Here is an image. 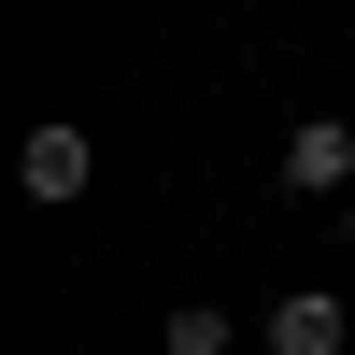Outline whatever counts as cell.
<instances>
[{
  "mask_svg": "<svg viewBox=\"0 0 355 355\" xmlns=\"http://www.w3.org/2000/svg\"><path fill=\"white\" fill-rule=\"evenodd\" d=\"M270 185L284 199H355V114H299L284 157H270Z\"/></svg>",
  "mask_w": 355,
  "mask_h": 355,
  "instance_id": "obj_1",
  "label": "cell"
},
{
  "mask_svg": "<svg viewBox=\"0 0 355 355\" xmlns=\"http://www.w3.org/2000/svg\"><path fill=\"white\" fill-rule=\"evenodd\" d=\"M15 185H28V199H43V214H71V199H85V185H100V142H85V128H71V114H43V128H28V142H15Z\"/></svg>",
  "mask_w": 355,
  "mask_h": 355,
  "instance_id": "obj_2",
  "label": "cell"
},
{
  "mask_svg": "<svg viewBox=\"0 0 355 355\" xmlns=\"http://www.w3.org/2000/svg\"><path fill=\"white\" fill-rule=\"evenodd\" d=\"M256 341H270V355H341V341H355V313L327 299V284H299V299L256 313Z\"/></svg>",
  "mask_w": 355,
  "mask_h": 355,
  "instance_id": "obj_3",
  "label": "cell"
},
{
  "mask_svg": "<svg viewBox=\"0 0 355 355\" xmlns=\"http://www.w3.org/2000/svg\"><path fill=\"white\" fill-rule=\"evenodd\" d=\"M227 341H242V327H227L214 299H171V327H157V355H227Z\"/></svg>",
  "mask_w": 355,
  "mask_h": 355,
  "instance_id": "obj_4",
  "label": "cell"
},
{
  "mask_svg": "<svg viewBox=\"0 0 355 355\" xmlns=\"http://www.w3.org/2000/svg\"><path fill=\"white\" fill-rule=\"evenodd\" d=\"M341 242H355V199H341Z\"/></svg>",
  "mask_w": 355,
  "mask_h": 355,
  "instance_id": "obj_5",
  "label": "cell"
}]
</instances>
